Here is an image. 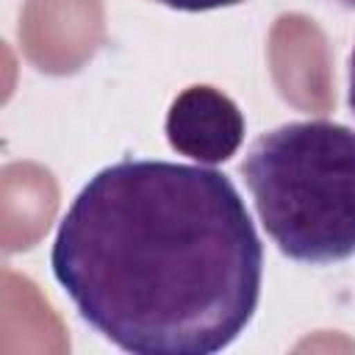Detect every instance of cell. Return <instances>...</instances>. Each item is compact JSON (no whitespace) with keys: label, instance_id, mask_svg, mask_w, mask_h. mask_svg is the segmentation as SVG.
Returning a JSON list of instances; mask_svg holds the SVG:
<instances>
[{"label":"cell","instance_id":"obj_2","mask_svg":"<svg viewBox=\"0 0 355 355\" xmlns=\"http://www.w3.org/2000/svg\"><path fill=\"white\" fill-rule=\"evenodd\" d=\"M241 175L283 255L336 263L355 255V130L330 119L288 122L250 144Z\"/></svg>","mask_w":355,"mask_h":355},{"label":"cell","instance_id":"obj_5","mask_svg":"<svg viewBox=\"0 0 355 355\" xmlns=\"http://www.w3.org/2000/svg\"><path fill=\"white\" fill-rule=\"evenodd\" d=\"M347 100H349V108L355 114V47L349 53V92H347Z\"/></svg>","mask_w":355,"mask_h":355},{"label":"cell","instance_id":"obj_3","mask_svg":"<svg viewBox=\"0 0 355 355\" xmlns=\"http://www.w3.org/2000/svg\"><path fill=\"white\" fill-rule=\"evenodd\" d=\"M166 141L200 164H222L244 141V114L214 86L183 89L166 114Z\"/></svg>","mask_w":355,"mask_h":355},{"label":"cell","instance_id":"obj_4","mask_svg":"<svg viewBox=\"0 0 355 355\" xmlns=\"http://www.w3.org/2000/svg\"><path fill=\"white\" fill-rule=\"evenodd\" d=\"M161 6L178 8V11H214V8H227V6H239L244 0H155Z\"/></svg>","mask_w":355,"mask_h":355},{"label":"cell","instance_id":"obj_1","mask_svg":"<svg viewBox=\"0 0 355 355\" xmlns=\"http://www.w3.org/2000/svg\"><path fill=\"white\" fill-rule=\"evenodd\" d=\"M50 266L80 319L119 349L214 355L258 308L263 247L227 175L125 158L78 191Z\"/></svg>","mask_w":355,"mask_h":355},{"label":"cell","instance_id":"obj_6","mask_svg":"<svg viewBox=\"0 0 355 355\" xmlns=\"http://www.w3.org/2000/svg\"><path fill=\"white\" fill-rule=\"evenodd\" d=\"M336 3H341V6H347V8H355V0H336Z\"/></svg>","mask_w":355,"mask_h":355}]
</instances>
